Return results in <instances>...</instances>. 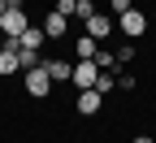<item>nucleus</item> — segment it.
<instances>
[{"mask_svg":"<svg viewBox=\"0 0 156 143\" xmlns=\"http://www.w3.org/2000/svg\"><path fill=\"white\" fill-rule=\"evenodd\" d=\"M117 26H122V35H126V39H139V35H147V13L126 9V13H117Z\"/></svg>","mask_w":156,"mask_h":143,"instance_id":"f257e3e1","label":"nucleus"},{"mask_svg":"<svg viewBox=\"0 0 156 143\" xmlns=\"http://www.w3.org/2000/svg\"><path fill=\"white\" fill-rule=\"evenodd\" d=\"M26 74V95H35V100H44L48 91H52V78H48V70H44V61H39L35 70H22Z\"/></svg>","mask_w":156,"mask_h":143,"instance_id":"f03ea898","label":"nucleus"},{"mask_svg":"<svg viewBox=\"0 0 156 143\" xmlns=\"http://www.w3.org/2000/svg\"><path fill=\"white\" fill-rule=\"evenodd\" d=\"M0 26H5V35H22L30 22H26V9H22V0H9V9L5 17H0Z\"/></svg>","mask_w":156,"mask_h":143,"instance_id":"7ed1b4c3","label":"nucleus"},{"mask_svg":"<svg viewBox=\"0 0 156 143\" xmlns=\"http://www.w3.org/2000/svg\"><path fill=\"white\" fill-rule=\"evenodd\" d=\"M95 74H100V65H95L91 56H83V61H78V65H74V74H69V83H74L78 91H87V87H95Z\"/></svg>","mask_w":156,"mask_h":143,"instance_id":"20e7f679","label":"nucleus"},{"mask_svg":"<svg viewBox=\"0 0 156 143\" xmlns=\"http://www.w3.org/2000/svg\"><path fill=\"white\" fill-rule=\"evenodd\" d=\"M87 35L95 39V44L108 39V35H113V13H91V17H87Z\"/></svg>","mask_w":156,"mask_h":143,"instance_id":"39448f33","label":"nucleus"},{"mask_svg":"<svg viewBox=\"0 0 156 143\" xmlns=\"http://www.w3.org/2000/svg\"><path fill=\"white\" fill-rule=\"evenodd\" d=\"M100 104H104V95L95 91V87H87V91H78V113H83V117H91V113H100Z\"/></svg>","mask_w":156,"mask_h":143,"instance_id":"423d86ee","label":"nucleus"},{"mask_svg":"<svg viewBox=\"0 0 156 143\" xmlns=\"http://www.w3.org/2000/svg\"><path fill=\"white\" fill-rule=\"evenodd\" d=\"M39 30H44V39H61V35L69 30V22H65V17H61V13L52 9V13L44 17V26H39Z\"/></svg>","mask_w":156,"mask_h":143,"instance_id":"0eeeda50","label":"nucleus"},{"mask_svg":"<svg viewBox=\"0 0 156 143\" xmlns=\"http://www.w3.org/2000/svg\"><path fill=\"white\" fill-rule=\"evenodd\" d=\"M44 70L52 83H69V74H74V65H65V61H44Z\"/></svg>","mask_w":156,"mask_h":143,"instance_id":"6e6552de","label":"nucleus"},{"mask_svg":"<svg viewBox=\"0 0 156 143\" xmlns=\"http://www.w3.org/2000/svg\"><path fill=\"white\" fill-rule=\"evenodd\" d=\"M17 44H22V48H35V52H39V48L48 44V39H44V30H39V26H26L22 35H17Z\"/></svg>","mask_w":156,"mask_h":143,"instance_id":"1a4fd4ad","label":"nucleus"},{"mask_svg":"<svg viewBox=\"0 0 156 143\" xmlns=\"http://www.w3.org/2000/svg\"><path fill=\"white\" fill-rule=\"evenodd\" d=\"M113 87H117V74L113 70H100V74H95V91H100V95H108Z\"/></svg>","mask_w":156,"mask_h":143,"instance_id":"9d476101","label":"nucleus"},{"mask_svg":"<svg viewBox=\"0 0 156 143\" xmlns=\"http://www.w3.org/2000/svg\"><path fill=\"white\" fill-rule=\"evenodd\" d=\"M39 61H44V56H39L35 48H17V65H22V70H35Z\"/></svg>","mask_w":156,"mask_h":143,"instance_id":"9b49d317","label":"nucleus"},{"mask_svg":"<svg viewBox=\"0 0 156 143\" xmlns=\"http://www.w3.org/2000/svg\"><path fill=\"white\" fill-rule=\"evenodd\" d=\"M22 65H17V52H5L0 48V74H17Z\"/></svg>","mask_w":156,"mask_h":143,"instance_id":"f8f14e48","label":"nucleus"},{"mask_svg":"<svg viewBox=\"0 0 156 143\" xmlns=\"http://www.w3.org/2000/svg\"><path fill=\"white\" fill-rule=\"evenodd\" d=\"M74 52H78V61H83V56H95V39H91V35H78Z\"/></svg>","mask_w":156,"mask_h":143,"instance_id":"ddd939ff","label":"nucleus"},{"mask_svg":"<svg viewBox=\"0 0 156 143\" xmlns=\"http://www.w3.org/2000/svg\"><path fill=\"white\" fill-rule=\"evenodd\" d=\"M91 13H95V5H91V0H74V17H83V22H87Z\"/></svg>","mask_w":156,"mask_h":143,"instance_id":"4468645a","label":"nucleus"},{"mask_svg":"<svg viewBox=\"0 0 156 143\" xmlns=\"http://www.w3.org/2000/svg\"><path fill=\"white\" fill-rule=\"evenodd\" d=\"M91 61H95V65H100V70H113V65H117V61H113V52H95Z\"/></svg>","mask_w":156,"mask_h":143,"instance_id":"2eb2a0df","label":"nucleus"},{"mask_svg":"<svg viewBox=\"0 0 156 143\" xmlns=\"http://www.w3.org/2000/svg\"><path fill=\"white\" fill-rule=\"evenodd\" d=\"M108 9H113V13H126V9H134V5H130V0H108Z\"/></svg>","mask_w":156,"mask_h":143,"instance_id":"dca6fc26","label":"nucleus"},{"mask_svg":"<svg viewBox=\"0 0 156 143\" xmlns=\"http://www.w3.org/2000/svg\"><path fill=\"white\" fill-rule=\"evenodd\" d=\"M56 13H61V17H69V13H74V0H56Z\"/></svg>","mask_w":156,"mask_h":143,"instance_id":"f3484780","label":"nucleus"},{"mask_svg":"<svg viewBox=\"0 0 156 143\" xmlns=\"http://www.w3.org/2000/svg\"><path fill=\"white\" fill-rule=\"evenodd\" d=\"M5 9H9V0H0V17H5Z\"/></svg>","mask_w":156,"mask_h":143,"instance_id":"a211bd4d","label":"nucleus"},{"mask_svg":"<svg viewBox=\"0 0 156 143\" xmlns=\"http://www.w3.org/2000/svg\"><path fill=\"white\" fill-rule=\"evenodd\" d=\"M134 143H156V139H134Z\"/></svg>","mask_w":156,"mask_h":143,"instance_id":"6ab92c4d","label":"nucleus"},{"mask_svg":"<svg viewBox=\"0 0 156 143\" xmlns=\"http://www.w3.org/2000/svg\"><path fill=\"white\" fill-rule=\"evenodd\" d=\"M0 35H5V26H0Z\"/></svg>","mask_w":156,"mask_h":143,"instance_id":"aec40b11","label":"nucleus"}]
</instances>
